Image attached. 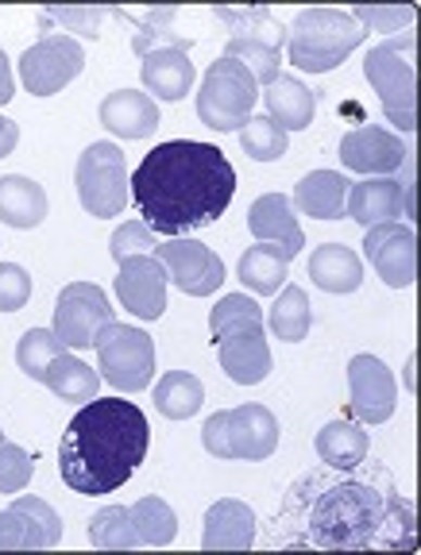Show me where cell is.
Wrapping results in <instances>:
<instances>
[{
  "label": "cell",
  "mask_w": 421,
  "mask_h": 555,
  "mask_svg": "<svg viewBox=\"0 0 421 555\" xmlns=\"http://www.w3.org/2000/svg\"><path fill=\"white\" fill-rule=\"evenodd\" d=\"M31 297V278L20 262H0V312H16Z\"/></svg>",
  "instance_id": "44"
},
{
  "label": "cell",
  "mask_w": 421,
  "mask_h": 555,
  "mask_svg": "<svg viewBox=\"0 0 421 555\" xmlns=\"http://www.w3.org/2000/svg\"><path fill=\"white\" fill-rule=\"evenodd\" d=\"M89 544L101 547V552H136V547H143L140 537H136L132 509H124V505L97 509L89 517Z\"/></svg>",
  "instance_id": "34"
},
{
  "label": "cell",
  "mask_w": 421,
  "mask_h": 555,
  "mask_svg": "<svg viewBox=\"0 0 421 555\" xmlns=\"http://www.w3.org/2000/svg\"><path fill=\"white\" fill-rule=\"evenodd\" d=\"M16 96V81H12V62L9 54L0 51V104H9Z\"/></svg>",
  "instance_id": "46"
},
{
  "label": "cell",
  "mask_w": 421,
  "mask_h": 555,
  "mask_svg": "<svg viewBox=\"0 0 421 555\" xmlns=\"http://www.w3.org/2000/svg\"><path fill=\"white\" fill-rule=\"evenodd\" d=\"M220 59H232L247 69L255 78V86H271L279 81V69H282V47L271 43H259V39H229L225 54Z\"/></svg>",
  "instance_id": "36"
},
{
  "label": "cell",
  "mask_w": 421,
  "mask_h": 555,
  "mask_svg": "<svg viewBox=\"0 0 421 555\" xmlns=\"http://www.w3.org/2000/svg\"><path fill=\"white\" fill-rule=\"evenodd\" d=\"M0 443H4V433H0Z\"/></svg>",
  "instance_id": "47"
},
{
  "label": "cell",
  "mask_w": 421,
  "mask_h": 555,
  "mask_svg": "<svg viewBox=\"0 0 421 555\" xmlns=\"http://www.w3.org/2000/svg\"><path fill=\"white\" fill-rule=\"evenodd\" d=\"M113 321V305H109L105 289L93 286V282H71L59 294V305H54V336L66 344V351L97 347V336Z\"/></svg>",
  "instance_id": "10"
},
{
  "label": "cell",
  "mask_w": 421,
  "mask_h": 555,
  "mask_svg": "<svg viewBox=\"0 0 421 555\" xmlns=\"http://www.w3.org/2000/svg\"><path fill=\"white\" fill-rule=\"evenodd\" d=\"M74 185H78V201L89 217L105 220L120 217L128 205V166H124V151L116 143H93L81 151L78 170H74Z\"/></svg>",
  "instance_id": "8"
},
{
  "label": "cell",
  "mask_w": 421,
  "mask_h": 555,
  "mask_svg": "<svg viewBox=\"0 0 421 555\" xmlns=\"http://www.w3.org/2000/svg\"><path fill=\"white\" fill-rule=\"evenodd\" d=\"M255 101H259V86L252 74L240 62L217 59L197 89V120L220 135L240 131L255 116Z\"/></svg>",
  "instance_id": "7"
},
{
  "label": "cell",
  "mask_w": 421,
  "mask_h": 555,
  "mask_svg": "<svg viewBox=\"0 0 421 555\" xmlns=\"http://www.w3.org/2000/svg\"><path fill=\"white\" fill-rule=\"evenodd\" d=\"M213 16L229 27V39H259L271 47L286 43V31L275 24L267 9H213Z\"/></svg>",
  "instance_id": "37"
},
{
  "label": "cell",
  "mask_w": 421,
  "mask_h": 555,
  "mask_svg": "<svg viewBox=\"0 0 421 555\" xmlns=\"http://www.w3.org/2000/svg\"><path fill=\"white\" fill-rule=\"evenodd\" d=\"M290 255L282 251V247H275V243H255V247H247L244 255H240L237 262V278L244 282L252 294H279L282 282L290 278Z\"/></svg>",
  "instance_id": "29"
},
{
  "label": "cell",
  "mask_w": 421,
  "mask_h": 555,
  "mask_svg": "<svg viewBox=\"0 0 421 555\" xmlns=\"http://www.w3.org/2000/svg\"><path fill=\"white\" fill-rule=\"evenodd\" d=\"M205 401V386L197 374L190 371H170L158 378L155 386V405L167 421H190Z\"/></svg>",
  "instance_id": "32"
},
{
  "label": "cell",
  "mask_w": 421,
  "mask_h": 555,
  "mask_svg": "<svg viewBox=\"0 0 421 555\" xmlns=\"http://www.w3.org/2000/svg\"><path fill=\"white\" fill-rule=\"evenodd\" d=\"M101 124L120 139H148L158 131V104L136 89H116L101 101Z\"/></svg>",
  "instance_id": "22"
},
{
  "label": "cell",
  "mask_w": 421,
  "mask_h": 555,
  "mask_svg": "<svg viewBox=\"0 0 421 555\" xmlns=\"http://www.w3.org/2000/svg\"><path fill=\"white\" fill-rule=\"evenodd\" d=\"M363 255L386 286L410 289L418 282V235L410 224H375L363 235Z\"/></svg>",
  "instance_id": "14"
},
{
  "label": "cell",
  "mask_w": 421,
  "mask_h": 555,
  "mask_svg": "<svg viewBox=\"0 0 421 555\" xmlns=\"http://www.w3.org/2000/svg\"><path fill=\"white\" fill-rule=\"evenodd\" d=\"M151 425L136 401L101 398L74 413L59 443V475L74 494H113L143 463Z\"/></svg>",
  "instance_id": "2"
},
{
  "label": "cell",
  "mask_w": 421,
  "mask_h": 555,
  "mask_svg": "<svg viewBox=\"0 0 421 555\" xmlns=\"http://www.w3.org/2000/svg\"><path fill=\"white\" fill-rule=\"evenodd\" d=\"M167 270L155 255H132L120 262L116 274V297L140 321H158L167 312Z\"/></svg>",
  "instance_id": "16"
},
{
  "label": "cell",
  "mask_w": 421,
  "mask_h": 555,
  "mask_svg": "<svg viewBox=\"0 0 421 555\" xmlns=\"http://www.w3.org/2000/svg\"><path fill=\"white\" fill-rule=\"evenodd\" d=\"M155 247H158V235L143 220H128L124 228H116L113 243H109V251H113L116 262L132 259V255H155Z\"/></svg>",
  "instance_id": "43"
},
{
  "label": "cell",
  "mask_w": 421,
  "mask_h": 555,
  "mask_svg": "<svg viewBox=\"0 0 421 555\" xmlns=\"http://www.w3.org/2000/svg\"><path fill=\"white\" fill-rule=\"evenodd\" d=\"M247 228H252V235L259 243H275L290 259L306 247V235H302V224H298V217H294V205H290V197H282V193H264L259 201H252V208H247Z\"/></svg>",
  "instance_id": "19"
},
{
  "label": "cell",
  "mask_w": 421,
  "mask_h": 555,
  "mask_svg": "<svg viewBox=\"0 0 421 555\" xmlns=\"http://www.w3.org/2000/svg\"><path fill=\"white\" fill-rule=\"evenodd\" d=\"M348 409L360 425H383L395 416L398 405V386L395 374L386 371L383 359L375 356H356L348 363Z\"/></svg>",
  "instance_id": "15"
},
{
  "label": "cell",
  "mask_w": 421,
  "mask_h": 555,
  "mask_svg": "<svg viewBox=\"0 0 421 555\" xmlns=\"http://www.w3.org/2000/svg\"><path fill=\"white\" fill-rule=\"evenodd\" d=\"M309 324H314V309H309V297L302 286H282V294L275 297V305L267 309V328L282 344H302L309 336Z\"/></svg>",
  "instance_id": "31"
},
{
  "label": "cell",
  "mask_w": 421,
  "mask_h": 555,
  "mask_svg": "<svg viewBox=\"0 0 421 555\" xmlns=\"http://www.w3.org/2000/svg\"><path fill=\"white\" fill-rule=\"evenodd\" d=\"M267 101V116L279 124L282 131H306L314 124V113H317V89H309L306 81L298 78H282L271 81L264 93Z\"/></svg>",
  "instance_id": "25"
},
{
  "label": "cell",
  "mask_w": 421,
  "mask_h": 555,
  "mask_svg": "<svg viewBox=\"0 0 421 555\" xmlns=\"http://www.w3.org/2000/svg\"><path fill=\"white\" fill-rule=\"evenodd\" d=\"M132 525L143 547H167L178 537V517L163 498H140L132 505Z\"/></svg>",
  "instance_id": "35"
},
{
  "label": "cell",
  "mask_w": 421,
  "mask_h": 555,
  "mask_svg": "<svg viewBox=\"0 0 421 555\" xmlns=\"http://www.w3.org/2000/svg\"><path fill=\"white\" fill-rule=\"evenodd\" d=\"M413 31H403L395 39L379 43L363 59V74H368L371 89L379 93L386 120L398 131L413 135L418 128V74H413Z\"/></svg>",
  "instance_id": "6"
},
{
  "label": "cell",
  "mask_w": 421,
  "mask_h": 555,
  "mask_svg": "<svg viewBox=\"0 0 421 555\" xmlns=\"http://www.w3.org/2000/svg\"><path fill=\"white\" fill-rule=\"evenodd\" d=\"M0 220L9 228H39L47 220V190L24 173L0 178Z\"/></svg>",
  "instance_id": "28"
},
{
  "label": "cell",
  "mask_w": 421,
  "mask_h": 555,
  "mask_svg": "<svg viewBox=\"0 0 421 555\" xmlns=\"http://www.w3.org/2000/svg\"><path fill=\"white\" fill-rule=\"evenodd\" d=\"M62 540V520L43 498L20 494L0 509V552H47Z\"/></svg>",
  "instance_id": "13"
},
{
  "label": "cell",
  "mask_w": 421,
  "mask_h": 555,
  "mask_svg": "<svg viewBox=\"0 0 421 555\" xmlns=\"http://www.w3.org/2000/svg\"><path fill=\"white\" fill-rule=\"evenodd\" d=\"M128 185L143 224L155 235L178 240L217 224V217L237 197V170L213 143L170 139L143 155Z\"/></svg>",
  "instance_id": "1"
},
{
  "label": "cell",
  "mask_w": 421,
  "mask_h": 555,
  "mask_svg": "<svg viewBox=\"0 0 421 555\" xmlns=\"http://www.w3.org/2000/svg\"><path fill=\"white\" fill-rule=\"evenodd\" d=\"M155 259L163 262V270H167L170 286H178L190 297L217 294L220 282H225V262H220V255L213 251V247H205V243L186 240V235L158 243Z\"/></svg>",
  "instance_id": "12"
},
{
  "label": "cell",
  "mask_w": 421,
  "mask_h": 555,
  "mask_svg": "<svg viewBox=\"0 0 421 555\" xmlns=\"http://www.w3.org/2000/svg\"><path fill=\"white\" fill-rule=\"evenodd\" d=\"M348 190H352V182L344 178V173L314 170L298 182V190H294V201H290V205L298 208V212H306V217H314V220H336V217H344Z\"/></svg>",
  "instance_id": "24"
},
{
  "label": "cell",
  "mask_w": 421,
  "mask_h": 555,
  "mask_svg": "<svg viewBox=\"0 0 421 555\" xmlns=\"http://www.w3.org/2000/svg\"><path fill=\"white\" fill-rule=\"evenodd\" d=\"M109 16H113V9H101V4H51L39 12V24L47 35H51V24H62L66 31H78L81 39H97Z\"/></svg>",
  "instance_id": "40"
},
{
  "label": "cell",
  "mask_w": 421,
  "mask_h": 555,
  "mask_svg": "<svg viewBox=\"0 0 421 555\" xmlns=\"http://www.w3.org/2000/svg\"><path fill=\"white\" fill-rule=\"evenodd\" d=\"M43 386H51V393L59 401H93L97 386H101V374H97L89 363H81L78 356L62 351V356L51 363V371H47Z\"/></svg>",
  "instance_id": "33"
},
{
  "label": "cell",
  "mask_w": 421,
  "mask_h": 555,
  "mask_svg": "<svg viewBox=\"0 0 421 555\" xmlns=\"http://www.w3.org/2000/svg\"><path fill=\"white\" fill-rule=\"evenodd\" d=\"M255 544V513L237 498H220L205 513V552H247Z\"/></svg>",
  "instance_id": "21"
},
{
  "label": "cell",
  "mask_w": 421,
  "mask_h": 555,
  "mask_svg": "<svg viewBox=\"0 0 421 555\" xmlns=\"http://www.w3.org/2000/svg\"><path fill=\"white\" fill-rule=\"evenodd\" d=\"M225 443H229V460H271L279 448V421L267 405H237L225 409Z\"/></svg>",
  "instance_id": "17"
},
{
  "label": "cell",
  "mask_w": 421,
  "mask_h": 555,
  "mask_svg": "<svg viewBox=\"0 0 421 555\" xmlns=\"http://www.w3.org/2000/svg\"><path fill=\"white\" fill-rule=\"evenodd\" d=\"M31 470H36V460L20 443H0V494H20L31 482Z\"/></svg>",
  "instance_id": "42"
},
{
  "label": "cell",
  "mask_w": 421,
  "mask_h": 555,
  "mask_svg": "<svg viewBox=\"0 0 421 555\" xmlns=\"http://www.w3.org/2000/svg\"><path fill=\"white\" fill-rule=\"evenodd\" d=\"M240 147H244V155L255 158V163H275V158L286 155L290 135L271 116H252V120L240 128Z\"/></svg>",
  "instance_id": "39"
},
{
  "label": "cell",
  "mask_w": 421,
  "mask_h": 555,
  "mask_svg": "<svg viewBox=\"0 0 421 555\" xmlns=\"http://www.w3.org/2000/svg\"><path fill=\"white\" fill-rule=\"evenodd\" d=\"M97 363H101V378L120 393H140L151 386L155 374V339L143 328H128V324H109L97 336Z\"/></svg>",
  "instance_id": "9"
},
{
  "label": "cell",
  "mask_w": 421,
  "mask_h": 555,
  "mask_svg": "<svg viewBox=\"0 0 421 555\" xmlns=\"http://www.w3.org/2000/svg\"><path fill=\"white\" fill-rule=\"evenodd\" d=\"M197 81L190 54L182 51H151L143 54V86L148 93H155L151 101H182Z\"/></svg>",
  "instance_id": "23"
},
{
  "label": "cell",
  "mask_w": 421,
  "mask_h": 555,
  "mask_svg": "<svg viewBox=\"0 0 421 555\" xmlns=\"http://www.w3.org/2000/svg\"><path fill=\"white\" fill-rule=\"evenodd\" d=\"M344 212L363 228L395 224L398 217H406L403 185L395 178H363V182H352Z\"/></svg>",
  "instance_id": "20"
},
{
  "label": "cell",
  "mask_w": 421,
  "mask_h": 555,
  "mask_svg": "<svg viewBox=\"0 0 421 555\" xmlns=\"http://www.w3.org/2000/svg\"><path fill=\"white\" fill-rule=\"evenodd\" d=\"M113 16L120 20H132L136 35H132V51L140 54H151V51H182L190 54V39L182 31H175V20H178V9L163 4V9H148L143 16H128L124 9H113Z\"/></svg>",
  "instance_id": "27"
},
{
  "label": "cell",
  "mask_w": 421,
  "mask_h": 555,
  "mask_svg": "<svg viewBox=\"0 0 421 555\" xmlns=\"http://www.w3.org/2000/svg\"><path fill=\"white\" fill-rule=\"evenodd\" d=\"M386 529L413 537V509L406 502H398V498L379 494L375 486H333L314 505L317 547H398L395 540L386 537Z\"/></svg>",
  "instance_id": "3"
},
{
  "label": "cell",
  "mask_w": 421,
  "mask_h": 555,
  "mask_svg": "<svg viewBox=\"0 0 421 555\" xmlns=\"http://www.w3.org/2000/svg\"><path fill=\"white\" fill-rule=\"evenodd\" d=\"M348 16L363 27V31H395L403 35L413 24V4H356Z\"/></svg>",
  "instance_id": "41"
},
{
  "label": "cell",
  "mask_w": 421,
  "mask_h": 555,
  "mask_svg": "<svg viewBox=\"0 0 421 555\" xmlns=\"http://www.w3.org/2000/svg\"><path fill=\"white\" fill-rule=\"evenodd\" d=\"M16 143H20V124L9 120V116H0V158L12 155Z\"/></svg>",
  "instance_id": "45"
},
{
  "label": "cell",
  "mask_w": 421,
  "mask_h": 555,
  "mask_svg": "<svg viewBox=\"0 0 421 555\" xmlns=\"http://www.w3.org/2000/svg\"><path fill=\"white\" fill-rule=\"evenodd\" d=\"M368 433L360 425H352V421H333V425L317 433V455L333 470H356L368 460Z\"/></svg>",
  "instance_id": "30"
},
{
  "label": "cell",
  "mask_w": 421,
  "mask_h": 555,
  "mask_svg": "<svg viewBox=\"0 0 421 555\" xmlns=\"http://www.w3.org/2000/svg\"><path fill=\"white\" fill-rule=\"evenodd\" d=\"M62 351H66V344L54 336V328H27L24 336H20L16 363H20V371H24L27 378L43 382L47 371H51V363L62 356Z\"/></svg>",
  "instance_id": "38"
},
{
  "label": "cell",
  "mask_w": 421,
  "mask_h": 555,
  "mask_svg": "<svg viewBox=\"0 0 421 555\" xmlns=\"http://www.w3.org/2000/svg\"><path fill=\"white\" fill-rule=\"evenodd\" d=\"M81 66H86V51L66 31L43 35V39H36V47H27L20 54V78L31 96H54L78 78Z\"/></svg>",
  "instance_id": "11"
},
{
  "label": "cell",
  "mask_w": 421,
  "mask_h": 555,
  "mask_svg": "<svg viewBox=\"0 0 421 555\" xmlns=\"http://www.w3.org/2000/svg\"><path fill=\"white\" fill-rule=\"evenodd\" d=\"M406 158V143L386 128H356L341 139V163L344 170L368 173V178H391V173L403 166Z\"/></svg>",
  "instance_id": "18"
},
{
  "label": "cell",
  "mask_w": 421,
  "mask_h": 555,
  "mask_svg": "<svg viewBox=\"0 0 421 555\" xmlns=\"http://www.w3.org/2000/svg\"><path fill=\"white\" fill-rule=\"evenodd\" d=\"M220 371L237 386H259L271 374V347L264 332V309L247 294H225L209 312Z\"/></svg>",
  "instance_id": "4"
},
{
  "label": "cell",
  "mask_w": 421,
  "mask_h": 555,
  "mask_svg": "<svg viewBox=\"0 0 421 555\" xmlns=\"http://www.w3.org/2000/svg\"><path fill=\"white\" fill-rule=\"evenodd\" d=\"M309 278H314L317 289L326 294H356L363 282V262L360 255L344 247V243H326L317 247L314 259H309Z\"/></svg>",
  "instance_id": "26"
},
{
  "label": "cell",
  "mask_w": 421,
  "mask_h": 555,
  "mask_svg": "<svg viewBox=\"0 0 421 555\" xmlns=\"http://www.w3.org/2000/svg\"><path fill=\"white\" fill-rule=\"evenodd\" d=\"M368 39L344 9H302L286 27V54L306 74H329Z\"/></svg>",
  "instance_id": "5"
}]
</instances>
